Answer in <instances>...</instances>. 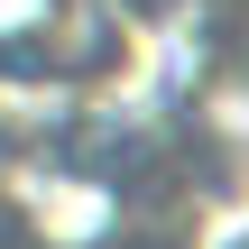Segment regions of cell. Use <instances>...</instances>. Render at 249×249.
I'll return each instance as SVG.
<instances>
[{
	"label": "cell",
	"mask_w": 249,
	"mask_h": 249,
	"mask_svg": "<svg viewBox=\"0 0 249 249\" xmlns=\"http://www.w3.org/2000/svg\"><path fill=\"white\" fill-rule=\"evenodd\" d=\"M157 28L129 0H0V92H148Z\"/></svg>",
	"instance_id": "7a4b0ae2"
},
{
	"label": "cell",
	"mask_w": 249,
	"mask_h": 249,
	"mask_svg": "<svg viewBox=\"0 0 249 249\" xmlns=\"http://www.w3.org/2000/svg\"><path fill=\"white\" fill-rule=\"evenodd\" d=\"M194 249H249V203H222V213H213V231H203Z\"/></svg>",
	"instance_id": "3957f363"
},
{
	"label": "cell",
	"mask_w": 249,
	"mask_h": 249,
	"mask_svg": "<svg viewBox=\"0 0 249 249\" xmlns=\"http://www.w3.org/2000/svg\"><path fill=\"white\" fill-rule=\"evenodd\" d=\"M213 213L148 92H0V249H194Z\"/></svg>",
	"instance_id": "6da1fadb"
}]
</instances>
